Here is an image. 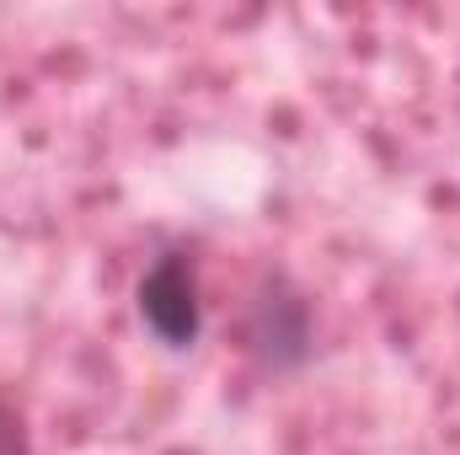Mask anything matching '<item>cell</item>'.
I'll return each instance as SVG.
<instances>
[{
	"label": "cell",
	"mask_w": 460,
	"mask_h": 455,
	"mask_svg": "<svg viewBox=\"0 0 460 455\" xmlns=\"http://www.w3.org/2000/svg\"><path fill=\"white\" fill-rule=\"evenodd\" d=\"M134 311H139V327L172 353H188L204 338V284H199L193 246H161L139 268Z\"/></svg>",
	"instance_id": "cell-2"
},
{
	"label": "cell",
	"mask_w": 460,
	"mask_h": 455,
	"mask_svg": "<svg viewBox=\"0 0 460 455\" xmlns=\"http://www.w3.org/2000/svg\"><path fill=\"white\" fill-rule=\"evenodd\" d=\"M0 455H32V429H27V413L0 391Z\"/></svg>",
	"instance_id": "cell-3"
},
{
	"label": "cell",
	"mask_w": 460,
	"mask_h": 455,
	"mask_svg": "<svg viewBox=\"0 0 460 455\" xmlns=\"http://www.w3.org/2000/svg\"><path fill=\"white\" fill-rule=\"evenodd\" d=\"M235 338H241V353L252 359L257 375H268V380L300 375L316 359V300H311V290L284 268H262L257 284L246 290Z\"/></svg>",
	"instance_id": "cell-1"
}]
</instances>
